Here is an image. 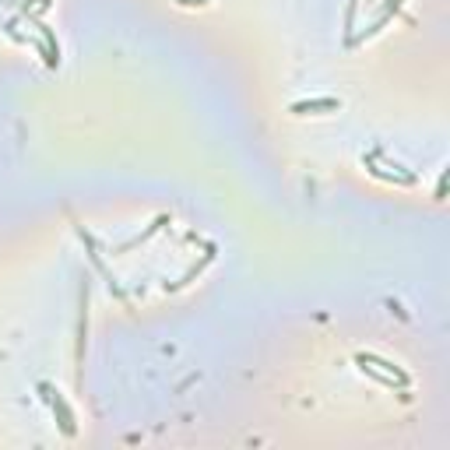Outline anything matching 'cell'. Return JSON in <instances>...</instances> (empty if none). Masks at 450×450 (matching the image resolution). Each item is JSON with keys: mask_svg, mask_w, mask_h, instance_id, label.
<instances>
[{"mask_svg": "<svg viewBox=\"0 0 450 450\" xmlns=\"http://www.w3.org/2000/svg\"><path fill=\"white\" fill-rule=\"evenodd\" d=\"M39 391L46 394V401H49V408H53V415L60 418V429H64V436H74V415H71V408H67V401L60 398L49 383H39Z\"/></svg>", "mask_w": 450, "mask_h": 450, "instance_id": "6da1fadb", "label": "cell"}, {"mask_svg": "<svg viewBox=\"0 0 450 450\" xmlns=\"http://www.w3.org/2000/svg\"><path fill=\"white\" fill-rule=\"evenodd\" d=\"M341 102L338 99H306V102H292L295 116H306V113H338Z\"/></svg>", "mask_w": 450, "mask_h": 450, "instance_id": "7a4b0ae2", "label": "cell"}, {"mask_svg": "<svg viewBox=\"0 0 450 450\" xmlns=\"http://www.w3.org/2000/svg\"><path fill=\"white\" fill-rule=\"evenodd\" d=\"M183 8H194V4H207V0H179Z\"/></svg>", "mask_w": 450, "mask_h": 450, "instance_id": "3957f363", "label": "cell"}]
</instances>
